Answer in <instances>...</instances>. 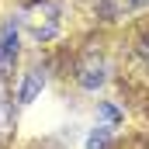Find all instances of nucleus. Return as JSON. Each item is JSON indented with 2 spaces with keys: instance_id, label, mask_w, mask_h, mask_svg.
Listing matches in <instances>:
<instances>
[{
  "instance_id": "obj_9",
  "label": "nucleus",
  "mask_w": 149,
  "mask_h": 149,
  "mask_svg": "<svg viewBox=\"0 0 149 149\" xmlns=\"http://www.w3.org/2000/svg\"><path fill=\"white\" fill-rule=\"evenodd\" d=\"M7 114H10V104H7V101H0V128H7V125H10V118H7Z\"/></svg>"
},
{
  "instance_id": "obj_8",
  "label": "nucleus",
  "mask_w": 149,
  "mask_h": 149,
  "mask_svg": "<svg viewBox=\"0 0 149 149\" xmlns=\"http://www.w3.org/2000/svg\"><path fill=\"white\" fill-rule=\"evenodd\" d=\"M135 52H139V59L149 66V35H142V38H139V49H135Z\"/></svg>"
},
{
  "instance_id": "obj_2",
  "label": "nucleus",
  "mask_w": 149,
  "mask_h": 149,
  "mask_svg": "<svg viewBox=\"0 0 149 149\" xmlns=\"http://www.w3.org/2000/svg\"><path fill=\"white\" fill-rule=\"evenodd\" d=\"M76 76H80V83L87 87V90H97L101 83H104V76H108V63H104V56L101 52H83L80 56V66H76Z\"/></svg>"
},
{
  "instance_id": "obj_1",
  "label": "nucleus",
  "mask_w": 149,
  "mask_h": 149,
  "mask_svg": "<svg viewBox=\"0 0 149 149\" xmlns=\"http://www.w3.org/2000/svg\"><path fill=\"white\" fill-rule=\"evenodd\" d=\"M21 24L38 38V42H49V38L59 31V7L52 0H31L24 10H21Z\"/></svg>"
},
{
  "instance_id": "obj_3",
  "label": "nucleus",
  "mask_w": 149,
  "mask_h": 149,
  "mask_svg": "<svg viewBox=\"0 0 149 149\" xmlns=\"http://www.w3.org/2000/svg\"><path fill=\"white\" fill-rule=\"evenodd\" d=\"M42 83H45V76H42V73H28L24 80H21V94H17V97H21V104L35 101L38 90H42Z\"/></svg>"
},
{
  "instance_id": "obj_10",
  "label": "nucleus",
  "mask_w": 149,
  "mask_h": 149,
  "mask_svg": "<svg viewBox=\"0 0 149 149\" xmlns=\"http://www.w3.org/2000/svg\"><path fill=\"white\" fill-rule=\"evenodd\" d=\"M139 3H149V0H139Z\"/></svg>"
},
{
  "instance_id": "obj_4",
  "label": "nucleus",
  "mask_w": 149,
  "mask_h": 149,
  "mask_svg": "<svg viewBox=\"0 0 149 149\" xmlns=\"http://www.w3.org/2000/svg\"><path fill=\"white\" fill-rule=\"evenodd\" d=\"M135 3H139V0H101V14H104V17H121V14H128Z\"/></svg>"
},
{
  "instance_id": "obj_7",
  "label": "nucleus",
  "mask_w": 149,
  "mask_h": 149,
  "mask_svg": "<svg viewBox=\"0 0 149 149\" xmlns=\"http://www.w3.org/2000/svg\"><path fill=\"white\" fill-rule=\"evenodd\" d=\"M101 121H104V125H118V121H121V111H118L114 104H101Z\"/></svg>"
},
{
  "instance_id": "obj_6",
  "label": "nucleus",
  "mask_w": 149,
  "mask_h": 149,
  "mask_svg": "<svg viewBox=\"0 0 149 149\" xmlns=\"http://www.w3.org/2000/svg\"><path fill=\"white\" fill-rule=\"evenodd\" d=\"M10 70H14V52L0 42V80H3V76H10Z\"/></svg>"
},
{
  "instance_id": "obj_5",
  "label": "nucleus",
  "mask_w": 149,
  "mask_h": 149,
  "mask_svg": "<svg viewBox=\"0 0 149 149\" xmlns=\"http://www.w3.org/2000/svg\"><path fill=\"white\" fill-rule=\"evenodd\" d=\"M108 142H111L108 128H94V132L87 135V149H108Z\"/></svg>"
}]
</instances>
